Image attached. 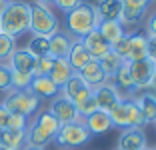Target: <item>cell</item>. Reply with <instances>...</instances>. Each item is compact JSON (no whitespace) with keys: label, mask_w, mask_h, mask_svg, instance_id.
I'll return each instance as SVG.
<instances>
[{"label":"cell","mask_w":156,"mask_h":150,"mask_svg":"<svg viewBox=\"0 0 156 150\" xmlns=\"http://www.w3.org/2000/svg\"><path fill=\"white\" fill-rule=\"evenodd\" d=\"M40 102L42 100H38L30 90H10L2 100V104L8 108L10 114H18L24 118H32L40 110Z\"/></svg>","instance_id":"cell-5"},{"label":"cell","mask_w":156,"mask_h":150,"mask_svg":"<svg viewBox=\"0 0 156 150\" xmlns=\"http://www.w3.org/2000/svg\"><path fill=\"white\" fill-rule=\"evenodd\" d=\"M32 78L34 76L28 72H14L12 70V90H28Z\"/></svg>","instance_id":"cell-33"},{"label":"cell","mask_w":156,"mask_h":150,"mask_svg":"<svg viewBox=\"0 0 156 150\" xmlns=\"http://www.w3.org/2000/svg\"><path fill=\"white\" fill-rule=\"evenodd\" d=\"M82 44L94 60H100L106 52H110V44L102 38V34L98 30H92L90 34H86V36L82 38Z\"/></svg>","instance_id":"cell-20"},{"label":"cell","mask_w":156,"mask_h":150,"mask_svg":"<svg viewBox=\"0 0 156 150\" xmlns=\"http://www.w3.org/2000/svg\"><path fill=\"white\" fill-rule=\"evenodd\" d=\"M92 96L96 100L98 110H104V112H110L120 100H122L120 92L114 88V84H112L110 80L100 84V86H96V88H92Z\"/></svg>","instance_id":"cell-10"},{"label":"cell","mask_w":156,"mask_h":150,"mask_svg":"<svg viewBox=\"0 0 156 150\" xmlns=\"http://www.w3.org/2000/svg\"><path fill=\"white\" fill-rule=\"evenodd\" d=\"M14 50H16V38L0 32V64H6Z\"/></svg>","instance_id":"cell-30"},{"label":"cell","mask_w":156,"mask_h":150,"mask_svg":"<svg viewBox=\"0 0 156 150\" xmlns=\"http://www.w3.org/2000/svg\"><path fill=\"white\" fill-rule=\"evenodd\" d=\"M72 74H74V70L68 64V60L66 58H54V64H52V70H50V74H48V78H50L58 88H62L66 82L70 80Z\"/></svg>","instance_id":"cell-24"},{"label":"cell","mask_w":156,"mask_h":150,"mask_svg":"<svg viewBox=\"0 0 156 150\" xmlns=\"http://www.w3.org/2000/svg\"><path fill=\"white\" fill-rule=\"evenodd\" d=\"M96 30L100 32L102 38H104V40L108 42L110 46L114 44V42H118L120 38H122L124 34L128 32L126 28L122 26V22H120V20H106V22H100Z\"/></svg>","instance_id":"cell-25"},{"label":"cell","mask_w":156,"mask_h":150,"mask_svg":"<svg viewBox=\"0 0 156 150\" xmlns=\"http://www.w3.org/2000/svg\"><path fill=\"white\" fill-rule=\"evenodd\" d=\"M150 4L152 0H122V16H120L122 26L128 30L144 22V18L150 12Z\"/></svg>","instance_id":"cell-7"},{"label":"cell","mask_w":156,"mask_h":150,"mask_svg":"<svg viewBox=\"0 0 156 150\" xmlns=\"http://www.w3.org/2000/svg\"><path fill=\"white\" fill-rule=\"evenodd\" d=\"M28 90L32 92L38 100H52L54 96L60 94V88L56 86L48 76H34Z\"/></svg>","instance_id":"cell-16"},{"label":"cell","mask_w":156,"mask_h":150,"mask_svg":"<svg viewBox=\"0 0 156 150\" xmlns=\"http://www.w3.org/2000/svg\"><path fill=\"white\" fill-rule=\"evenodd\" d=\"M148 92H152V94L156 96V70H154V74H152V78H150V84H148V88H146Z\"/></svg>","instance_id":"cell-41"},{"label":"cell","mask_w":156,"mask_h":150,"mask_svg":"<svg viewBox=\"0 0 156 150\" xmlns=\"http://www.w3.org/2000/svg\"><path fill=\"white\" fill-rule=\"evenodd\" d=\"M66 60H68V64L72 66L74 72H80V70H82L84 66H86V64L92 60V56L88 54V50L84 48L82 40H76V38H74L72 48H70V52H68V56H66Z\"/></svg>","instance_id":"cell-22"},{"label":"cell","mask_w":156,"mask_h":150,"mask_svg":"<svg viewBox=\"0 0 156 150\" xmlns=\"http://www.w3.org/2000/svg\"><path fill=\"white\" fill-rule=\"evenodd\" d=\"M2 132H4V130H0V144H2Z\"/></svg>","instance_id":"cell-46"},{"label":"cell","mask_w":156,"mask_h":150,"mask_svg":"<svg viewBox=\"0 0 156 150\" xmlns=\"http://www.w3.org/2000/svg\"><path fill=\"white\" fill-rule=\"evenodd\" d=\"M140 150H152V148H150V146H146V148H140Z\"/></svg>","instance_id":"cell-47"},{"label":"cell","mask_w":156,"mask_h":150,"mask_svg":"<svg viewBox=\"0 0 156 150\" xmlns=\"http://www.w3.org/2000/svg\"><path fill=\"white\" fill-rule=\"evenodd\" d=\"M154 128H156V124H154Z\"/></svg>","instance_id":"cell-51"},{"label":"cell","mask_w":156,"mask_h":150,"mask_svg":"<svg viewBox=\"0 0 156 150\" xmlns=\"http://www.w3.org/2000/svg\"><path fill=\"white\" fill-rule=\"evenodd\" d=\"M148 38V48H146V58L156 66V36H146Z\"/></svg>","instance_id":"cell-39"},{"label":"cell","mask_w":156,"mask_h":150,"mask_svg":"<svg viewBox=\"0 0 156 150\" xmlns=\"http://www.w3.org/2000/svg\"><path fill=\"white\" fill-rule=\"evenodd\" d=\"M52 64H54V58H52V56H40V58H36L32 76H48L50 70H52Z\"/></svg>","instance_id":"cell-32"},{"label":"cell","mask_w":156,"mask_h":150,"mask_svg":"<svg viewBox=\"0 0 156 150\" xmlns=\"http://www.w3.org/2000/svg\"><path fill=\"white\" fill-rule=\"evenodd\" d=\"M82 2H84V0H54V4H52V6H56L60 12L68 14L70 10H74L76 6H80Z\"/></svg>","instance_id":"cell-36"},{"label":"cell","mask_w":156,"mask_h":150,"mask_svg":"<svg viewBox=\"0 0 156 150\" xmlns=\"http://www.w3.org/2000/svg\"><path fill=\"white\" fill-rule=\"evenodd\" d=\"M138 108L142 112V118H144V126H154L156 124V96L148 90H142L134 96Z\"/></svg>","instance_id":"cell-14"},{"label":"cell","mask_w":156,"mask_h":150,"mask_svg":"<svg viewBox=\"0 0 156 150\" xmlns=\"http://www.w3.org/2000/svg\"><path fill=\"white\" fill-rule=\"evenodd\" d=\"M98 24H100V18L96 14V8H94L92 2H86V0L80 6H76L74 10H70L68 14H64L66 32L76 40H82L86 34L96 30Z\"/></svg>","instance_id":"cell-2"},{"label":"cell","mask_w":156,"mask_h":150,"mask_svg":"<svg viewBox=\"0 0 156 150\" xmlns=\"http://www.w3.org/2000/svg\"><path fill=\"white\" fill-rule=\"evenodd\" d=\"M110 82L114 84V88L120 92L122 98H134V96H136V88H134V82H132V78H130L128 64L126 62H124L118 72L110 78Z\"/></svg>","instance_id":"cell-19"},{"label":"cell","mask_w":156,"mask_h":150,"mask_svg":"<svg viewBox=\"0 0 156 150\" xmlns=\"http://www.w3.org/2000/svg\"><path fill=\"white\" fill-rule=\"evenodd\" d=\"M12 90V70L8 64H0V92H10Z\"/></svg>","instance_id":"cell-34"},{"label":"cell","mask_w":156,"mask_h":150,"mask_svg":"<svg viewBox=\"0 0 156 150\" xmlns=\"http://www.w3.org/2000/svg\"><path fill=\"white\" fill-rule=\"evenodd\" d=\"M76 110L78 114H80V118H86V116H90L92 112H96L98 106H96V100H94V96H88L86 100H82V102H78L76 104Z\"/></svg>","instance_id":"cell-35"},{"label":"cell","mask_w":156,"mask_h":150,"mask_svg":"<svg viewBox=\"0 0 156 150\" xmlns=\"http://www.w3.org/2000/svg\"><path fill=\"white\" fill-rule=\"evenodd\" d=\"M8 2H10V0H0V16H2V12L6 10V6H8Z\"/></svg>","instance_id":"cell-42"},{"label":"cell","mask_w":156,"mask_h":150,"mask_svg":"<svg viewBox=\"0 0 156 150\" xmlns=\"http://www.w3.org/2000/svg\"><path fill=\"white\" fill-rule=\"evenodd\" d=\"M10 116H12V114L8 112V108H6V106L0 102V130H6V128H8Z\"/></svg>","instance_id":"cell-40"},{"label":"cell","mask_w":156,"mask_h":150,"mask_svg":"<svg viewBox=\"0 0 156 150\" xmlns=\"http://www.w3.org/2000/svg\"><path fill=\"white\" fill-rule=\"evenodd\" d=\"M2 144L8 150H22L26 146V130H4L2 132Z\"/></svg>","instance_id":"cell-28"},{"label":"cell","mask_w":156,"mask_h":150,"mask_svg":"<svg viewBox=\"0 0 156 150\" xmlns=\"http://www.w3.org/2000/svg\"><path fill=\"white\" fill-rule=\"evenodd\" d=\"M48 110L52 112V116H54L60 124L82 120L80 114H78V110H76V104H74L72 100H68L66 96H62V94H58L52 100H48Z\"/></svg>","instance_id":"cell-8"},{"label":"cell","mask_w":156,"mask_h":150,"mask_svg":"<svg viewBox=\"0 0 156 150\" xmlns=\"http://www.w3.org/2000/svg\"><path fill=\"white\" fill-rule=\"evenodd\" d=\"M72 42H74V38L70 36L66 30L54 32V34L48 38V44H50V52H48V54H50L52 58H66L70 48H72Z\"/></svg>","instance_id":"cell-17"},{"label":"cell","mask_w":156,"mask_h":150,"mask_svg":"<svg viewBox=\"0 0 156 150\" xmlns=\"http://www.w3.org/2000/svg\"><path fill=\"white\" fill-rule=\"evenodd\" d=\"M38 4H44V6H52L54 4V0H36Z\"/></svg>","instance_id":"cell-43"},{"label":"cell","mask_w":156,"mask_h":150,"mask_svg":"<svg viewBox=\"0 0 156 150\" xmlns=\"http://www.w3.org/2000/svg\"><path fill=\"white\" fill-rule=\"evenodd\" d=\"M98 62H100V66H102V70H104V74L108 76V80H110V78L120 70V66L124 64V60L120 58L116 52H112V50H110V52H106V54L102 56Z\"/></svg>","instance_id":"cell-29"},{"label":"cell","mask_w":156,"mask_h":150,"mask_svg":"<svg viewBox=\"0 0 156 150\" xmlns=\"http://www.w3.org/2000/svg\"><path fill=\"white\" fill-rule=\"evenodd\" d=\"M0 150H8V148H6V146H4V144H0Z\"/></svg>","instance_id":"cell-45"},{"label":"cell","mask_w":156,"mask_h":150,"mask_svg":"<svg viewBox=\"0 0 156 150\" xmlns=\"http://www.w3.org/2000/svg\"><path fill=\"white\" fill-rule=\"evenodd\" d=\"M60 30V20L56 18L54 10L44 4H30V34L36 36H48Z\"/></svg>","instance_id":"cell-4"},{"label":"cell","mask_w":156,"mask_h":150,"mask_svg":"<svg viewBox=\"0 0 156 150\" xmlns=\"http://www.w3.org/2000/svg\"><path fill=\"white\" fill-rule=\"evenodd\" d=\"M108 116H110L112 126H114V128H120V130L128 128V98L120 100L118 104L108 112Z\"/></svg>","instance_id":"cell-26"},{"label":"cell","mask_w":156,"mask_h":150,"mask_svg":"<svg viewBox=\"0 0 156 150\" xmlns=\"http://www.w3.org/2000/svg\"><path fill=\"white\" fill-rule=\"evenodd\" d=\"M0 32H2V30H0Z\"/></svg>","instance_id":"cell-52"},{"label":"cell","mask_w":156,"mask_h":150,"mask_svg":"<svg viewBox=\"0 0 156 150\" xmlns=\"http://www.w3.org/2000/svg\"><path fill=\"white\" fill-rule=\"evenodd\" d=\"M146 48H148V38L140 30H130L126 32V62L146 58Z\"/></svg>","instance_id":"cell-12"},{"label":"cell","mask_w":156,"mask_h":150,"mask_svg":"<svg viewBox=\"0 0 156 150\" xmlns=\"http://www.w3.org/2000/svg\"><path fill=\"white\" fill-rule=\"evenodd\" d=\"M144 30L146 36H156V10L148 12V16L144 18Z\"/></svg>","instance_id":"cell-38"},{"label":"cell","mask_w":156,"mask_h":150,"mask_svg":"<svg viewBox=\"0 0 156 150\" xmlns=\"http://www.w3.org/2000/svg\"><path fill=\"white\" fill-rule=\"evenodd\" d=\"M24 48L30 52V54L34 56V58H40V56H50L48 52H50V44H48V36H36V34H32V36L28 38L26 46Z\"/></svg>","instance_id":"cell-27"},{"label":"cell","mask_w":156,"mask_h":150,"mask_svg":"<svg viewBox=\"0 0 156 150\" xmlns=\"http://www.w3.org/2000/svg\"><path fill=\"white\" fill-rule=\"evenodd\" d=\"M126 64H128V72H130V78H132V82H134L136 94L146 90L148 84H150L152 74H154V70H156V66L148 58L134 60V62H126Z\"/></svg>","instance_id":"cell-9"},{"label":"cell","mask_w":156,"mask_h":150,"mask_svg":"<svg viewBox=\"0 0 156 150\" xmlns=\"http://www.w3.org/2000/svg\"><path fill=\"white\" fill-rule=\"evenodd\" d=\"M128 128H144L142 112L134 98H128Z\"/></svg>","instance_id":"cell-31"},{"label":"cell","mask_w":156,"mask_h":150,"mask_svg":"<svg viewBox=\"0 0 156 150\" xmlns=\"http://www.w3.org/2000/svg\"><path fill=\"white\" fill-rule=\"evenodd\" d=\"M152 150H156V146H152Z\"/></svg>","instance_id":"cell-48"},{"label":"cell","mask_w":156,"mask_h":150,"mask_svg":"<svg viewBox=\"0 0 156 150\" xmlns=\"http://www.w3.org/2000/svg\"><path fill=\"white\" fill-rule=\"evenodd\" d=\"M28 120H30V118H24V116H18V114H12V116H10V122H8V128H10V130H26ZM8 128H6V130H8Z\"/></svg>","instance_id":"cell-37"},{"label":"cell","mask_w":156,"mask_h":150,"mask_svg":"<svg viewBox=\"0 0 156 150\" xmlns=\"http://www.w3.org/2000/svg\"><path fill=\"white\" fill-rule=\"evenodd\" d=\"M60 126H62V124L52 116V112L48 108L38 110L32 118L28 120L26 144L28 146H38V148H46L50 142H54Z\"/></svg>","instance_id":"cell-1"},{"label":"cell","mask_w":156,"mask_h":150,"mask_svg":"<svg viewBox=\"0 0 156 150\" xmlns=\"http://www.w3.org/2000/svg\"><path fill=\"white\" fill-rule=\"evenodd\" d=\"M22 150H46V148H38V146H28V144H26Z\"/></svg>","instance_id":"cell-44"},{"label":"cell","mask_w":156,"mask_h":150,"mask_svg":"<svg viewBox=\"0 0 156 150\" xmlns=\"http://www.w3.org/2000/svg\"><path fill=\"white\" fill-rule=\"evenodd\" d=\"M78 74H80V78H82V80L86 82L90 88H96V86H100V84H104V82H108V76L104 74L100 62H98V60H94V58H92Z\"/></svg>","instance_id":"cell-21"},{"label":"cell","mask_w":156,"mask_h":150,"mask_svg":"<svg viewBox=\"0 0 156 150\" xmlns=\"http://www.w3.org/2000/svg\"><path fill=\"white\" fill-rule=\"evenodd\" d=\"M84 126L88 128V132H90L92 136H100V134H106L108 130H112V120L110 116H108V112H104V110H96V112H92L90 116H86V118L82 120Z\"/></svg>","instance_id":"cell-15"},{"label":"cell","mask_w":156,"mask_h":150,"mask_svg":"<svg viewBox=\"0 0 156 150\" xmlns=\"http://www.w3.org/2000/svg\"><path fill=\"white\" fill-rule=\"evenodd\" d=\"M94 8H96L100 22L120 20V16H122V0H98L94 4Z\"/></svg>","instance_id":"cell-23"},{"label":"cell","mask_w":156,"mask_h":150,"mask_svg":"<svg viewBox=\"0 0 156 150\" xmlns=\"http://www.w3.org/2000/svg\"><path fill=\"white\" fill-rule=\"evenodd\" d=\"M152 2H156V0H152Z\"/></svg>","instance_id":"cell-50"},{"label":"cell","mask_w":156,"mask_h":150,"mask_svg":"<svg viewBox=\"0 0 156 150\" xmlns=\"http://www.w3.org/2000/svg\"><path fill=\"white\" fill-rule=\"evenodd\" d=\"M34 62H36V58H34L26 48H18V46H16V50L10 54V58H8L6 64H8L10 70H14V72H28V74H32Z\"/></svg>","instance_id":"cell-18"},{"label":"cell","mask_w":156,"mask_h":150,"mask_svg":"<svg viewBox=\"0 0 156 150\" xmlns=\"http://www.w3.org/2000/svg\"><path fill=\"white\" fill-rule=\"evenodd\" d=\"M92 140V134L88 132V128L84 126L82 120H76V122H68V124H62L56 134L54 142L60 146V148H80V146L88 144Z\"/></svg>","instance_id":"cell-6"},{"label":"cell","mask_w":156,"mask_h":150,"mask_svg":"<svg viewBox=\"0 0 156 150\" xmlns=\"http://www.w3.org/2000/svg\"><path fill=\"white\" fill-rule=\"evenodd\" d=\"M60 94L66 96L68 100H72L74 104H78V102L86 100L88 96H92V88L88 86L82 78H80V74L74 72L72 76H70V80L66 82L62 88H60Z\"/></svg>","instance_id":"cell-13"},{"label":"cell","mask_w":156,"mask_h":150,"mask_svg":"<svg viewBox=\"0 0 156 150\" xmlns=\"http://www.w3.org/2000/svg\"><path fill=\"white\" fill-rule=\"evenodd\" d=\"M0 30L12 38H20L30 32V2L10 0L0 16Z\"/></svg>","instance_id":"cell-3"},{"label":"cell","mask_w":156,"mask_h":150,"mask_svg":"<svg viewBox=\"0 0 156 150\" xmlns=\"http://www.w3.org/2000/svg\"><path fill=\"white\" fill-rule=\"evenodd\" d=\"M60 150H68V148H60Z\"/></svg>","instance_id":"cell-49"},{"label":"cell","mask_w":156,"mask_h":150,"mask_svg":"<svg viewBox=\"0 0 156 150\" xmlns=\"http://www.w3.org/2000/svg\"><path fill=\"white\" fill-rule=\"evenodd\" d=\"M148 146V136L144 128H124L118 134L116 150H140Z\"/></svg>","instance_id":"cell-11"}]
</instances>
